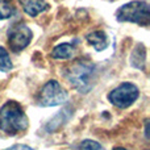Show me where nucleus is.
Instances as JSON below:
<instances>
[{"instance_id": "2", "label": "nucleus", "mask_w": 150, "mask_h": 150, "mask_svg": "<svg viewBox=\"0 0 150 150\" xmlns=\"http://www.w3.org/2000/svg\"><path fill=\"white\" fill-rule=\"evenodd\" d=\"M65 76L79 92L87 93L95 84L96 66L87 61H79L69 69Z\"/></svg>"}, {"instance_id": "11", "label": "nucleus", "mask_w": 150, "mask_h": 150, "mask_svg": "<svg viewBox=\"0 0 150 150\" xmlns=\"http://www.w3.org/2000/svg\"><path fill=\"white\" fill-rule=\"evenodd\" d=\"M66 115H67V112L66 111H61L59 113H58L57 116L52 120V121L47 122L46 129L49 130V132H54L55 129H58L59 127H62V125L65 124V122L67 121V119H69V116H66Z\"/></svg>"}, {"instance_id": "9", "label": "nucleus", "mask_w": 150, "mask_h": 150, "mask_svg": "<svg viewBox=\"0 0 150 150\" xmlns=\"http://www.w3.org/2000/svg\"><path fill=\"white\" fill-rule=\"evenodd\" d=\"M75 54V46L73 44H61L52 52V57L55 59H70Z\"/></svg>"}, {"instance_id": "8", "label": "nucleus", "mask_w": 150, "mask_h": 150, "mask_svg": "<svg viewBox=\"0 0 150 150\" xmlns=\"http://www.w3.org/2000/svg\"><path fill=\"white\" fill-rule=\"evenodd\" d=\"M21 3H23L24 11L32 17L45 12L49 8V5L45 0H21Z\"/></svg>"}, {"instance_id": "5", "label": "nucleus", "mask_w": 150, "mask_h": 150, "mask_svg": "<svg viewBox=\"0 0 150 150\" xmlns=\"http://www.w3.org/2000/svg\"><path fill=\"white\" fill-rule=\"evenodd\" d=\"M69 95L57 80H50L44 86L38 98V103L42 107H55L63 104Z\"/></svg>"}, {"instance_id": "14", "label": "nucleus", "mask_w": 150, "mask_h": 150, "mask_svg": "<svg viewBox=\"0 0 150 150\" xmlns=\"http://www.w3.org/2000/svg\"><path fill=\"white\" fill-rule=\"evenodd\" d=\"M78 150H103V148H101V145L99 142H95V141H91V140H86L79 145Z\"/></svg>"}, {"instance_id": "4", "label": "nucleus", "mask_w": 150, "mask_h": 150, "mask_svg": "<svg viewBox=\"0 0 150 150\" xmlns=\"http://www.w3.org/2000/svg\"><path fill=\"white\" fill-rule=\"evenodd\" d=\"M138 95H140V92H138L137 86H134L133 83L125 82L120 84L119 87H116L113 91H111L108 99L113 105L119 107V108H128L137 100Z\"/></svg>"}, {"instance_id": "7", "label": "nucleus", "mask_w": 150, "mask_h": 150, "mask_svg": "<svg viewBox=\"0 0 150 150\" xmlns=\"http://www.w3.org/2000/svg\"><path fill=\"white\" fill-rule=\"evenodd\" d=\"M87 41L96 52H103L108 47L109 40L105 32L103 30H95L87 36Z\"/></svg>"}, {"instance_id": "1", "label": "nucleus", "mask_w": 150, "mask_h": 150, "mask_svg": "<svg viewBox=\"0 0 150 150\" xmlns=\"http://www.w3.org/2000/svg\"><path fill=\"white\" fill-rule=\"evenodd\" d=\"M28 128V117L16 101H8L0 108V130L7 134H17Z\"/></svg>"}, {"instance_id": "12", "label": "nucleus", "mask_w": 150, "mask_h": 150, "mask_svg": "<svg viewBox=\"0 0 150 150\" xmlns=\"http://www.w3.org/2000/svg\"><path fill=\"white\" fill-rule=\"evenodd\" d=\"M12 69V62L8 52L0 46V71H9Z\"/></svg>"}, {"instance_id": "15", "label": "nucleus", "mask_w": 150, "mask_h": 150, "mask_svg": "<svg viewBox=\"0 0 150 150\" xmlns=\"http://www.w3.org/2000/svg\"><path fill=\"white\" fill-rule=\"evenodd\" d=\"M5 150H33V149H30L29 146H25V145H15L12 148H8Z\"/></svg>"}, {"instance_id": "16", "label": "nucleus", "mask_w": 150, "mask_h": 150, "mask_svg": "<svg viewBox=\"0 0 150 150\" xmlns=\"http://www.w3.org/2000/svg\"><path fill=\"white\" fill-rule=\"evenodd\" d=\"M113 150H127V149H124V148H115Z\"/></svg>"}, {"instance_id": "3", "label": "nucleus", "mask_w": 150, "mask_h": 150, "mask_svg": "<svg viewBox=\"0 0 150 150\" xmlns=\"http://www.w3.org/2000/svg\"><path fill=\"white\" fill-rule=\"evenodd\" d=\"M119 21H130V23L148 25L150 20V5L146 1H130L120 7L116 12Z\"/></svg>"}, {"instance_id": "6", "label": "nucleus", "mask_w": 150, "mask_h": 150, "mask_svg": "<svg viewBox=\"0 0 150 150\" xmlns=\"http://www.w3.org/2000/svg\"><path fill=\"white\" fill-rule=\"evenodd\" d=\"M32 37H33V33L25 24H17L9 30L8 42L13 52L20 53L30 44Z\"/></svg>"}, {"instance_id": "13", "label": "nucleus", "mask_w": 150, "mask_h": 150, "mask_svg": "<svg viewBox=\"0 0 150 150\" xmlns=\"http://www.w3.org/2000/svg\"><path fill=\"white\" fill-rule=\"evenodd\" d=\"M13 12H15V9L7 0H0V20L9 18L13 15Z\"/></svg>"}, {"instance_id": "10", "label": "nucleus", "mask_w": 150, "mask_h": 150, "mask_svg": "<svg viewBox=\"0 0 150 150\" xmlns=\"http://www.w3.org/2000/svg\"><path fill=\"white\" fill-rule=\"evenodd\" d=\"M130 63H132L133 67L140 69V70H145L146 50L144 47V45H137V47L133 50L132 57H130Z\"/></svg>"}]
</instances>
